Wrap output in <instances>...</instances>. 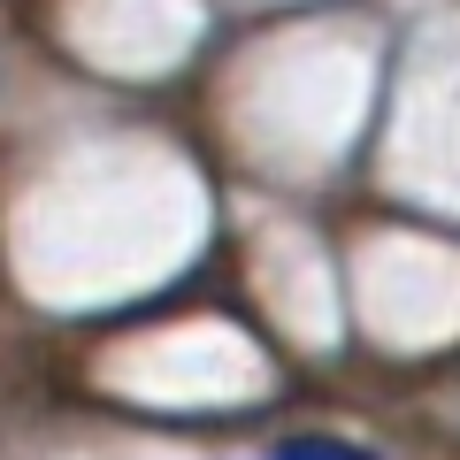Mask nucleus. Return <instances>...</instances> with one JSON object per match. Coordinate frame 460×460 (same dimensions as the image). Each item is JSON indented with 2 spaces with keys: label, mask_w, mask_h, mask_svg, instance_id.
<instances>
[{
  "label": "nucleus",
  "mask_w": 460,
  "mask_h": 460,
  "mask_svg": "<svg viewBox=\"0 0 460 460\" xmlns=\"http://www.w3.org/2000/svg\"><path fill=\"white\" fill-rule=\"evenodd\" d=\"M277 460H376V453H361V445H345V438H284Z\"/></svg>",
  "instance_id": "1"
}]
</instances>
